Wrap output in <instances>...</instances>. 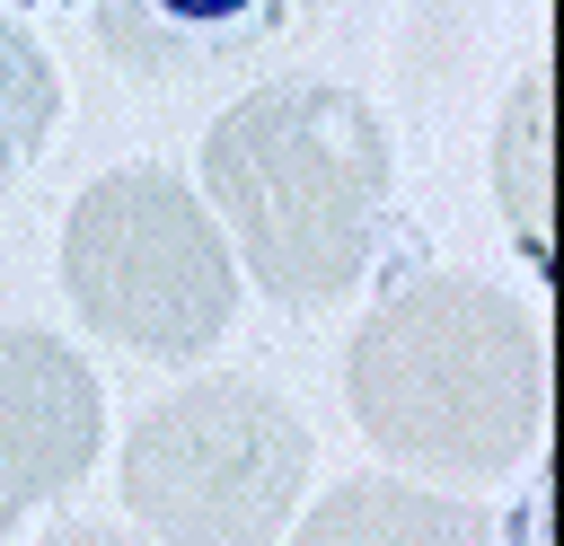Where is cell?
<instances>
[{
    "instance_id": "cell-1",
    "label": "cell",
    "mask_w": 564,
    "mask_h": 546,
    "mask_svg": "<svg viewBox=\"0 0 564 546\" xmlns=\"http://www.w3.org/2000/svg\"><path fill=\"white\" fill-rule=\"evenodd\" d=\"M203 211L229 255L282 308H335L361 291L397 203V150L361 88L344 79H264L229 97L194 150Z\"/></svg>"
},
{
    "instance_id": "cell-2",
    "label": "cell",
    "mask_w": 564,
    "mask_h": 546,
    "mask_svg": "<svg viewBox=\"0 0 564 546\" xmlns=\"http://www.w3.org/2000/svg\"><path fill=\"white\" fill-rule=\"evenodd\" d=\"M344 405L397 467L494 484L546 432V326L485 273H405L344 343Z\"/></svg>"
},
{
    "instance_id": "cell-3",
    "label": "cell",
    "mask_w": 564,
    "mask_h": 546,
    "mask_svg": "<svg viewBox=\"0 0 564 546\" xmlns=\"http://www.w3.org/2000/svg\"><path fill=\"white\" fill-rule=\"evenodd\" d=\"M317 440L282 387L212 370L141 405L123 432V511L150 546H282Z\"/></svg>"
},
{
    "instance_id": "cell-4",
    "label": "cell",
    "mask_w": 564,
    "mask_h": 546,
    "mask_svg": "<svg viewBox=\"0 0 564 546\" xmlns=\"http://www.w3.org/2000/svg\"><path fill=\"white\" fill-rule=\"evenodd\" d=\"M62 291L88 335L203 361L238 317V255L176 167H106L62 211Z\"/></svg>"
},
{
    "instance_id": "cell-5",
    "label": "cell",
    "mask_w": 564,
    "mask_h": 546,
    "mask_svg": "<svg viewBox=\"0 0 564 546\" xmlns=\"http://www.w3.org/2000/svg\"><path fill=\"white\" fill-rule=\"evenodd\" d=\"M106 449V387L53 326H0V537L88 484Z\"/></svg>"
},
{
    "instance_id": "cell-6",
    "label": "cell",
    "mask_w": 564,
    "mask_h": 546,
    "mask_svg": "<svg viewBox=\"0 0 564 546\" xmlns=\"http://www.w3.org/2000/svg\"><path fill=\"white\" fill-rule=\"evenodd\" d=\"M326 0H97V44L132 79H212L247 70L273 44L308 35Z\"/></svg>"
},
{
    "instance_id": "cell-7",
    "label": "cell",
    "mask_w": 564,
    "mask_h": 546,
    "mask_svg": "<svg viewBox=\"0 0 564 546\" xmlns=\"http://www.w3.org/2000/svg\"><path fill=\"white\" fill-rule=\"evenodd\" d=\"M282 537L291 546H494V511L405 476H352L317 511H300V528Z\"/></svg>"
},
{
    "instance_id": "cell-8",
    "label": "cell",
    "mask_w": 564,
    "mask_h": 546,
    "mask_svg": "<svg viewBox=\"0 0 564 546\" xmlns=\"http://www.w3.org/2000/svg\"><path fill=\"white\" fill-rule=\"evenodd\" d=\"M53 114H62V70H53V53L0 9V176H18V167L44 150Z\"/></svg>"
},
{
    "instance_id": "cell-9",
    "label": "cell",
    "mask_w": 564,
    "mask_h": 546,
    "mask_svg": "<svg viewBox=\"0 0 564 546\" xmlns=\"http://www.w3.org/2000/svg\"><path fill=\"white\" fill-rule=\"evenodd\" d=\"M35 546H150V537L106 528V520H62V528H53V537H35Z\"/></svg>"
},
{
    "instance_id": "cell-10",
    "label": "cell",
    "mask_w": 564,
    "mask_h": 546,
    "mask_svg": "<svg viewBox=\"0 0 564 546\" xmlns=\"http://www.w3.org/2000/svg\"><path fill=\"white\" fill-rule=\"evenodd\" d=\"M0 9H79V0H0Z\"/></svg>"
}]
</instances>
